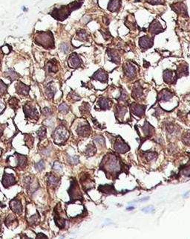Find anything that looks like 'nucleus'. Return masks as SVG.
<instances>
[{"instance_id":"23","label":"nucleus","mask_w":190,"mask_h":239,"mask_svg":"<svg viewBox=\"0 0 190 239\" xmlns=\"http://www.w3.org/2000/svg\"><path fill=\"white\" fill-rule=\"evenodd\" d=\"M108 55L111 58V61L116 64H119L120 62V54H118L117 51L114 50V49H109L108 50Z\"/></svg>"},{"instance_id":"24","label":"nucleus","mask_w":190,"mask_h":239,"mask_svg":"<svg viewBox=\"0 0 190 239\" xmlns=\"http://www.w3.org/2000/svg\"><path fill=\"white\" fill-rule=\"evenodd\" d=\"M77 132L79 136H88L90 134L91 127L88 124H84V125H80L77 127Z\"/></svg>"},{"instance_id":"45","label":"nucleus","mask_w":190,"mask_h":239,"mask_svg":"<svg viewBox=\"0 0 190 239\" xmlns=\"http://www.w3.org/2000/svg\"><path fill=\"white\" fill-rule=\"evenodd\" d=\"M42 112L44 116H51L52 114V110L50 107H45L42 110Z\"/></svg>"},{"instance_id":"33","label":"nucleus","mask_w":190,"mask_h":239,"mask_svg":"<svg viewBox=\"0 0 190 239\" xmlns=\"http://www.w3.org/2000/svg\"><path fill=\"white\" fill-rule=\"evenodd\" d=\"M56 90L51 86V83H49L48 85L47 88H46V95L49 98H52L54 96V94H55Z\"/></svg>"},{"instance_id":"8","label":"nucleus","mask_w":190,"mask_h":239,"mask_svg":"<svg viewBox=\"0 0 190 239\" xmlns=\"http://www.w3.org/2000/svg\"><path fill=\"white\" fill-rule=\"evenodd\" d=\"M139 46L143 50H147L153 46V38L149 36H143L139 39Z\"/></svg>"},{"instance_id":"19","label":"nucleus","mask_w":190,"mask_h":239,"mask_svg":"<svg viewBox=\"0 0 190 239\" xmlns=\"http://www.w3.org/2000/svg\"><path fill=\"white\" fill-rule=\"evenodd\" d=\"M177 78H180L183 76L188 75V64L186 63H182L177 66V71L175 72Z\"/></svg>"},{"instance_id":"55","label":"nucleus","mask_w":190,"mask_h":239,"mask_svg":"<svg viewBox=\"0 0 190 239\" xmlns=\"http://www.w3.org/2000/svg\"><path fill=\"white\" fill-rule=\"evenodd\" d=\"M0 110H1V105H0Z\"/></svg>"},{"instance_id":"21","label":"nucleus","mask_w":190,"mask_h":239,"mask_svg":"<svg viewBox=\"0 0 190 239\" xmlns=\"http://www.w3.org/2000/svg\"><path fill=\"white\" fill-rule=\"evenodd\" d=\"M121 6V0H110L108 6V10L109 11L112 12H117L119 11Z\"/></svg>"},{"instance_id":"6","label":"nucleus","mask_w":190,"mask_h":239,"mask_svg":"<svg viewBox=\"0 0 190 239\" xmlns=\"http://www.w3.org/2000/svg\"><path fill=\"white\" fill-rule=\"evenodd\" d=\"M23 111L25 112V116L26 119L30 118V119H39V113L37 112V109L35 107H31L28 103L23 107Z\"/></svg>"},{"instance_id":"40","label":"nucleus","mask_w":190,"mask_h":239,"mask_svg":"<svg viewBox=\"0 0 190 239\" xmlns=\"http://www.w3.org/2000/svg\"><path fill=\"white\" fill-rule=\"evenodd\" d=\"M45 163H44L43 160H41L40 162H39V163H37V164L35 165V168L37 169V171H43L44 169H45Z\"/></svg>"},{"instance_id":"22","label":"nucleus","mask_w":190,"mask_h":239,"mask_svg":"<svg viewBox=\"0 0 190 239\" xmlns=\"http://www.w3.org/2000/svg\"><path fill=\"white\" fill-rule=\"evenodd\" d=\"M143 90L142 88L141 85L139 83H136L134 84V88H133L132 91V97L134 99H138L140 97L143 96Z\"/></svg>"},{"instance_id":"44","label":"nucleus","mask_w":190,"mask_h":239,"mask_svg":"<svg viewBox=\"0 0 190 239\" xmlns=\"http://www.w3.org/2000/svg\"><path fill=\"white\" fill-rule=\"evenodd\" d=\"M95 141L100 145H105V139L102 136H97L95 139Z\"/></svg>"},{"instance_id":"57","label":"nucleus","mask_w":190,"mask_h":239,"mask_svg":"<svg viewBox=\"0 0 190 239\" xmlns=\"http://www.w3.org/2000/svg\"><path fill=\"white\" fill-rule=\"evenodd\" d=\"M189 113H190V112H189Z\"/></svg>"},{"instance_id":"49","label":"nucleus","mask_w":190,"mask_h":239,"mask_svg":"<svg viewBox=\"0 0 190 239\" xmlns=\"http://www.w3.org/2000/svg\"><path fill=\"white\" fill-rule=\"evenodd\" d=\"M60 49L61 51H63L64 53H68V51H69V46H68V44L66 43H63L61 44L60 46Z\"/></svg>"},{"instance_id":"42","label":"nucleus","mask_w":190,"mask_h":239,"mask_svg":"<svg viewBox=\"0 0 190 239\" xmlns=\"http://www.w3.org/2000/svg\"><path fill=\"white\" fill-rule=\"evenodd\" d=\"M18 102L19 101L17 100L16 98H11V99L10 100V105H11V108L16 110V108H17V107H18Z\"/></svg>"},{"instance_id":"41","label":"nucleus","mask_w":190,"mask_h":239,"mask_svg":"<svg viewBox=\"0 0 190 239\" xmlns=\"http://www.w3.org/2000/svg\"><path fill=\"white\" fill-rule=\"evenodd\" d=\"M8 86L2 80H0V93L4 94L7 92Z\"/></svg>"},{"instance_id":"16","label":"nucleus","mask_w":190,"mask_h":239,"mask_svg":"<svg viewBox=\"0 0 190 239\" xmlns=\"http://www.w3.org/2000/svg\"><path fill=\"white\" fill-rule=\"evenodd\" d=\"M10 206L12 211L17 215H20L23 211V206L20 200L14 198L10 203Z\"/></svg>"},{"instance_id":"38","label":"nucleus","mask_w":190,"mask_h":239,"mask_svg":"<svg viewBox=\"0 0 190 239\" xmlns=\"http://www.w3.org/2000/svg\"><path fill=\"white\" fill-rule=\"evenodd\" d=\"M80 110L83 112V114L85 113H88L90 110V106L88 105V104L87 103H84L83 105L80 107Z\"/></svg>"},{"instance_id":"10","label":"nucleus","mask_w":190,"mask_h":239,"mask_svg":"<svg viewBox=\"0 0 190 239\" xmlns=\"http://www.w3.org/2000/svg\"><path fill=\"white\" fill-rule=\"evenodd\" d=\"M123 72L126 76L129 78H134L137 75L136 67L131 63L127 62L123 66Z\"/></svg>"},{"instance_id":"13","label":"nucleus","mask_w":190,"mask_h":239,"mask_svg":"<svg viewBox=\"0 0 190 239\" xmlns=\"http://www.w3.org/2000/svg\"><path fill=\"white\" fill-rule=\"evenodd\" d=\"M145 107L143 105H140L138 104L133 103L131 105V111L133 114L138 117L143 116L145 113Z\"/></svg>"},{"instance_id":"2","label":"nucleus","mask_w":190,"mask_h":239,"mask_svg":"<svg viewBox=\"0 0 190 239\" xmlns=\"http://www.w3.org/2000/svg\"><path fill=\"white\" fill-rule=\"evenodd\" d=\"M35 42L45 49L54 47V40L51 32H38L35 37Z\"/></svg>"},{"instance_id":"26","label":"nucleus","mask_w":190,"mask_h":239,"mask_svg":"<svg viewBox=\"0 0 190 239\" xmlns=\"http://www.w3.org/2000/svg\"><path fill=\"white\" fill-rule=\"evenodd\" d=\"M99 191H100L101 192H103L105 194H116L115 189H114V186H110V185H105V186H100L98 188Z\"/></svg>"},{"instance_id":"27","label":"nucleus","mask_w":190,"mask_h":239,"mask_svg":"<svg viewBox=\"0 0 190 239\" xmlns=\"http://www.w3.org/2000/svg\"><path fill=\"white\" fill-rule=\"evenodd\" d=\"M15 155L16 156V160H17V166L20 167V168H23L27 164V157L24 155L19 154V153H15Z\"/></svg>"},{"instance_id":"31","label":"nucleus","mask_w":190,"mask_h":239,"mask_svg":"<svg viewBox=\"0 0 190 239\" xmlns=\"http://www.w3.org/2000/svg\"><path fill=\"white\" fill-rule=\"evenodd\" d=\"M48 183L49 186H56L59 183V179L56 177V176L53 175H49L48 177Z\"/></svg>"},{"instance_id":"9","label":"nucleus","mask_w":190,"mask_h":239,"mask_svg":"<svg viewBox=\"0 0 190 239\" xmlns=\"http://www.w3.org/2000/svg\"><path fill=\"white\" fill-rule=\"evenodd\" d=\"M82 64V60L77 53H73L69 56L68 65L73 69H77Z\"/></svg>"},{"instance_id":"4","label":"nucleus","mask_w":190,"mask_h":239,"mask_svg":"<svg viewBox=\"0 0 190 239\" xmlns=\"http://www.w3.org/2000/svg\"><path fill=\"white\" fill-rule=\"evenodd\" d=\"M69 136V132L64 125H60L56 127L52 134V138L56 144L64 142L68 139Z\"/></svg>"},{"instance_id":"37","label":"nucleus","mask_w":190,"mask_h":239,"mask_svg":"<svg viewBox=\"0 0 190 239\" xmlns=\"http://www.w3.org/2000/svg\"><path fill=\"white\" fill-rule=\"evenodd\" d=\"M37 134L40 139H45L46 136V128L45 127H40L39 131L37 132Z\"/></svg>"},{"instance_id":"51","label":"nucleus","mask_w":190,"mask_h":239,"mask_svg":"<svg viewBox=\"0 0 190 239\" xmlns=\"http://www.w3.org/2000/svg\"><path fill=\"white\" fill-rule=\"evenodd\" d=\"M153 210H154L153 206H148V207H146V208H144V209L142 210V211H143V212H145V213H149V212H152Z\"/></svg>"},{"instance_id":"35","label":"nucleus","mask_w":190,"mask_h":239,"mask_svg":"<svg viewBox=\"0 0 190 239\" xmlns=\"http://www.w3.org/2000/svg\"><path fill=\"white\" fill-rule=\"evenodd\" d=\"M77 35L78 40H86L87 37H88L87 32L85 31V30H80L77 33Z\"/></svg>"},{"instance_id":"52","label":"nucleus","mask_w":190,"mask_h":239,"mask_svg":"<svg viewBox=\"0 0 190 239\" xmlns=\"http://www.w3.org/2000/svg\"><path fill=\"white\" fill-rule=\"evenodd\" d=\"M71 98H72V99L74 101H77L80 100V97L78 95H77V94L75 93H71Z\"/></svg>"},{"instance_id":"17","label":"nucleus","mask_w":190,"mask_h":239,"mask_svg":"<svg viewBox=\"0 0 190 239\" xmlns=\"http://www.w3.org/2000/svg\"><path fill=\"white\" fill-rule=\"evenodd\" d=\"M92 79L97 80L102 83H106L108 81V74L104 70L99 69L92 76Z\"/></svg>"},{"instance_id":"1","label":"nucleus","mask_w":190,"mask_h":239,"mask_svg":"<svg viewBox=\"0 0 190 239\" xmlns=\"http://www.w3.org/2000/svg\"><path fill=\"white\" fill-rule=\"evenodd\" d=\"M81 6V3L73 2L68 6H63L60 8H56L53 11L52 15L54 17L59 20H63L67 18V17L70 14L71 11L79 8Z\"/></svg>"},{"instance_id":"3","label":"nucleus","mask_w":190,"mask_h":239,"mask_svg":"<svg viewBox=\"0 0 190 239\" xmlns=\"http://www.w3.org/2000/svg\"><path fill=\"white\" fill-rule=\"evenodd\" d=\"M104 163V170L106 172H118L120 170L121 164L120 160L114 154H109L102 160Z\"/></svg>"},{"instance_id":"15","label":"nucleus","mask_w":190,"mask_h":239,"mask_svg":"<svg viewBox=\"0 0 190 239\" xmlns=\"http://www.w3.org/2000/svg\"><path fill=\"white\" fill-rule=\"evenodd\" d=\"M163 31V29L161 25L157 20H153V22L151 23V25H149V33L153 35H157V34L162 32Z\"/></svg>"},{"instance_id":"30","label":"nucleus","mask_w":190,"mask_h":239,"mask_svg":"<svg viewBox=\"0 0 190 239\" xmlns=\"http://www.w3.org/2000/svg\"><path fill=\"white\" fill-rule=\"evenodd\" d=\"M58 70V66L56 61H51L48 63V72H56Z\"/></svg>"},{"instance_id":"34","label":"nucleus","mask_w":190,"mask_h":239,"mask_svg":"<svg viewBox=\"0 0 190 239\" xmlns=\"http://www.w3.org/2000/svg\"><path fill=\"white\" fill-rule=\"evenodd\" d=\"M96 153V148L94 145H88L87 146L86 150H85V153H86L87 156H93L94 154Z\"/></svg>"},{"instance_id":"48","label":"nucleus","mask_w":190,"mask_h":239,"mask_svg":"<svg viewBox=\"0 0 190 239\" xmlns=\"http://www.w3.org/2000/svg\"><path fill=\"white\" fill-rule=\"evenodd\" d=\"M147 2L151 5H163L164 4V0H147Z\"/></svg>"},{"instance_id":"20","label":"nucleus","mask_w":190,"mask_h":239,"mask_svg":"<svg viewBox=\"0 0 190 239\" xmlns=\"http://www.w3.org/2000/svg\"><path fill=\"white\" fill-rule=\"evenodd\" d=\"M16 93L20 94V95H28L30 87H29L28 86H27V85L24 84L23 83H16Z\"/></svg>"},{"instance_id":"53","label":"nucleus","mask_w":190,"mask_h":239,"mask_svg":"<svg viewBox=\"0 0 190 239\" xmlns=\"http://www.w3.org/2000/svg\"><path fill=\"white\" fill-rule=\"evenodd\" d=\"M41 237H42V238H47V236H46V235H43V234H42V233H39V234H38V235H37V238H41Z\"/></svg>"},{"instance_id":"43","label":"nucleus","mask_w":190,"mask_h":239,"mask_svg":"<svg viewBox=\"0 0 190 239\" xmlns=\"http://www.w3.org/2000/svg\"><path fill=\"white\" fill-rule=\"evenodd\" d=\"M53 169H54L56 172H60L63 170V167L60 165V163H59L58 162L54 163V165H53Z\"/></svg>"},{"instance_id":"39","label":"nucleus","mask_w":190,"mask_h":239,"mask_svg":"<svg viewBox=\"0 0 190 239\" xmlns=\"http://www.w3.org/2000/svg\"><path fill=\"white\" fill-rule=\"evenodd\" d=\"M69 110V107L66 105V103H63L59 105V111L63 113H67Z\"/></svg>"},{"instance_id":"12","label":"nucleus","mask_w":190,"mask_h":239,"mask_svg":"<svg viewBox=\"0 0 190 239\" xmlns=\"http://www.w3.org/2000/svg\"><path fill=\"white\" fill-rule=\"evenodd\" d=\"M2 183L3 186L8 189V188L11 186L15 185L16 183V180L15 177H13V175L5 173L4 175H3Z\"/></svg>"},{"instance_id":"32","label":"nucleus","mask_w":190,"mask_h":239,"mask_svg":"<svg viewBox=\"0 0 190 239\" xmlns=\"http://www.w3.org/2000/svg\"><path fill=\"white\" fill-rule=\"evenodd\" d=\"M127 112V109H126V107H122V106H119V107H117V111H116V116L117 117L122 118L124 116L125 114Z\"/></svg>"},{"instance_id":"11","label":"nucleus","mask_w":190,"mask_h":239,"mask_svg":"<svg viewBox=\"0 0 190 239\" xmlns=\"http://www.w3.org/2000/svg\"><path fill=\"white\" fill-rule=\"evenodd\" d=\"M172 8L177 14L181 15L182 17H188L187 8H186V5L183 2H177L172 5Z\"/></svg>"},{"instance_id":"18","label":"nucleus","mask_w":190,"mask_h":239,"mask_svg":"<svg viewBox=\"0 0 190 239\" xmlns=\"http://www.w3.org/2000/svg\"><path fill=\"white\" fill-rule=\"evenodd\" d=\"M174 96V94L171 91L168 90L167 89H164V90H161V91L159 93L158 95V101H161L167 102L168 101H169L172 97Z\"/></svg>"},{"instance_id":"25","label":"nucleus","mask_w":190,"mask_h":239,"mask_svg":"<svg viewBox=\"0 0 190 239\" xmlns=\"http://www.w3.org/2000/svg\"><path fill=\"white\" fill-rule=\"evenodd\" d=\"M111 101H112L109 99V98H103V97H102V98H100V99H99L98 105L102 110H108V109H110Z\"/></svg>"},{"instance_id":"54","label":"nucleus","mask_w":190,"mask_h":239,"mask_svg":"<svg viewBox=\"0 0 190 239\" xmlns=\"http://www.w3.org/2000/svg\"><path fill=\"white\" fill-rule=\"evenodd\" d=\"M134 209V208L133 207V206H131V207L127 208V210H128V211H130V210H132V209Z\"/></svg>"},{"instance_id":"28","label":"nucleus","mask_w":190,"mask_h":239,"mask_svg":"<svg viewBox=\"0 0 190 239\" xmlns=\"http://www.w3.org/2000/svg\"><path fill=\"white\" fill-rule=\"evenodd\" d=\"M142 129L146 136H151L154 132V127L148 122L145 123V125L142 127Z\"/></svg>"},{"instance_id":"47","label":"nucleus","mask_w":190,"mask_h":239,"mask_svg":"<svg viewBox=\"0 0 190 239\" xmlns=\"http://www.w3.org/2000/svg\"><path fill=\"white\" fill-rule=\"evenodd\" d=\"M182 141L184 142L185 144L189 145H190V134H186L183 136Z\"/></svg>"},{"instance_id":"14","label":"nucleus","mask_w":190,"mask_h":239,"mask_svg":"<svg viewBox=\"0 0 190 239\" xmlns=\"http://www.w3.org/2000/svg\"><path fill=\"white\" fill-rule=\"evenodd\" d=\"M163 81L166 83H174L176 81L175 77L176 74L174 71L169 69H166L163 72Z\"/></svg>"},{"instance_id":"46","label":"nucleus","mask_w":190,"mask_h":239,"mask_svg":"<svg viewBox=\"0 0 190 239\" xmlns=\"http://www.w3.org/2000/svg\"><path fill=\"white\" fill-rule=\"evenodd\" d=\"M128 94L127 93H126L125 90H123L122 93H121V95L120 96V98H118V100L119 101H126L128 99Z\"/></svg>"},{"instance_id":"50","label":"nucleus","mask_w":190,"mask_h":239,"mask_svg":"<svg viewBox=\"0 0 190 239\" xmlns=\"http://www.w3.org/2000/svg\"><path fill=\"white\" fill-rule=\"evenodd\" d=\"M68 160L70 163H72V164H77L79 162V159L77 156H69L68 159Z\"/></svg>"},{"instance_id":"7","label":"nucleus","mask_w":190,"mask_h":239,"mask_svg":"<svg viewBox=\"0 0 190 239\" xmlns=\"http://www.w3.org/2000/svg\"><path fill=\"white\" fill-rule=\"evenodd\" d=\"M114 148V150L120 153H125L129 151V145H126L120 137H118L117 139H116Z\"/></svg>"},{"instance_id":"29","label":"nucleus","mask_w":190,"mask_h":239,"mask_svg":"<svg viewBox=\"0 0 190 239\" xmlns=\"http://www.w3.org/2000/svg\"><path fill=\"white\" fill-rule=\"evenodd\" d=\"M4 75L5 76L6 78H9L11 81H13L14 80L17 79V78H18L19 76L16 72H14L13 70H12L11 69H8V71H7L6 72H5Z\"/></svg>"},{"instance_id":"36","label":"nucleus","mask_w":190,"mask_h":239,"mask_svg":"<svg viewBox=\"0 0 190 239\" xmlns=\"http://www.w3.org/2000/svg\"><path fill=\"white\" fill-rule=\"evenodd\" d=\"M157 156V153H155V152H146L145 154V157L146 159L148 161H152V160H155Z\"/></svg>"},{"instance_id":"5","label":"nucleus","mask_w":190,"mask_h":239,"mask_svg":"<svg viewBox=\"0 0 190 239\" xmlns=\"http://www.w3.org/2000/svg\"><path fill=\"white\" fill-rule=\"evenodd\" d=\"M68 194H69L70 197H71V202H74L77 200L82 199V194L80 192V189H79L78 184L75 180H72L71 183V186L68 189Z\"/></svg>"},{"instance_id":"56","label":"nucleus","mask_w":190,"mask_h":239,"mask_svg":"<svg viewBox=\"0 0 190 239\" xmlns=\"http://www.w3.org/2000/svg\"><path fill=\"white\" fill-rule=\"evenodd\" d=\"M0 64H1V61H0Z\"/></svg>"}]
</instances>
